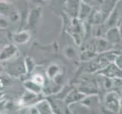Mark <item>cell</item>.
Returning a JSON list of instances; mask_svg holds the SVG:
<instances>
[{"label":"cell","instance_id":"obj_1","mask_svg":"<svg viewBox=\"0 0 122 114\" xmlns=\"http://www.w3.org/2000/svg\"><path fill=\"white\" fill-rule=\"evenodd\" d=\"M49 102L51 105L52 110L54 114H70L68 104L65 100H61L57 98H49Z\"/></svg>","mask_w":122,"mask_h":114},{"label":"cell","instance_id":"obj_2","mask_svg":"<svg viewBox=\"0 0 122 114\" xmlns=\"http://www.w3.org/2000/svg\"><path fill=\"white\" fill-rule=\"evenodd\" d=\"M105 103L106 107L112 113H118L120 109V99L117 93L115 91L109 92L105 97Z\"/></svg>","mask_w":122,"mask_h":114},{"label":"cell","instance_id":"obj_3","mask_svg":"<svg viewBox=\"0 0 122 114\" xmlns=\"http://www.w3.org/2000/svg\"><path fill=\"white\" fill-rule=\"evenodd\" d=\"M98 73L111 79H122V70L115 62L110 63L105 69L98 71Z\"/></svg>","mask_w":122,"mask_h":114},{"label":"cell","instance_id":"obj_4","mask_svg":"<svg viewBox=\"0 0 122 114\" xmlns=\"http://www.w3.org/2000/svg\"><path fill=\"white\" fill-rule=\"evenodd\" d=\"M121 34L119 28H117V27H111L107 31V32L106 33V35H105V39L109 43L112 44L119 42L121 40Z\"/></svg>","mask_w":122,"mask_h":114},{"label":"cell","instance_id":"obj_5","mask_svg":"<svg viewBox=\"0 0 122 114\" xmlns=\"http://www.w3.org/2000/svg\"><path fill=\"white\" fill-rule=\"evenodd\" d=\"M81 2L79 1H68L65 4V11L71 16L77 18L79 16Z\"/></svg>","mask_w":122,"mask_h":114},{"label":"cell","instance_id":"obj_6","mask_svg":"<svg viewBox=\"0 0 122 114\" xmlns=\"http://www.w3.org/2000/svg\"><path fill=\"white\" fill-rule=\"evenodd\" d=\"M17 53H18V49H17L16 46L12 44H8L5 46L2 50L1 60L2 61L9 60V59H11L13 56H15Z\"/></svg>","mask_w":122,"mask_h":114},{"label":"cell","instance_id":"obj_7","mask_svg":"<svg viewBox=\"0 0 122 114\" xmlns=\"http://www.w3.org/2000/svg\"><path fill=\"white\" fill-rule=\"evenodd\" d=\"M85 94H83V93L76 90H71L69 91L68 94L66 96V98L64 100L68 104H71L83 100V98H85Z\"/></svg>","mask_w":122,"mask_h":114},{"label":"cell","instance_id":"obj_8","mask_svg":"<svg viewBox=\"0 0 122 114\" xmlns=\"http://www.w3.org/2000/svg\"><path fill=\"white\" fill-rule=\"evenodd\" d=\"M36 109L39 114H52V110L49 100H41L36 106Z\"/></svg>","mask_w":122,"mask_h":114},{"label":"cell","instance_id":"obj_9","mask_svg":"<svg viewBox=\"0 0 122 114\" xmlns=\"http://www.w3.org/2000/svg\"><path fill=\"white\" fill-rule=\"evenodd\" d=\"M8 69H9L10 73L12 75H18L21 73L26 72L27 71L26 66L24 65L23 62H18L11 65L8 67Z\"/></svg>","mask_w":122,"mask_h":114},{"label":"cell","instance_id":"obj_10","mask_svg":"<svg viewBox=\"0 0 122 114\" xmlns=\"http://www.w3.org/2000/svg\"><path fill=\"white\" fill-rule=\"evenodd\" d=\"M40 13H41V8L39 7H36L31 11L30 15H29V19H28V23L29 25L32 27H34L37 24L38 21L40 18Z\"/></svg>","mask_w":122,"mask_h":114},{"label":"cell","instance_id":"obj_11","mask_svg":"<svg viewBox=\"0 0 122 114\" xmlns=\"http://www.w3.org/2000/svg\"><path fill=\"white\" fill-rule=\"evenodd\" d=\"M91 13V7L87 3H84V2H81V8L78 18L80 20H84L90 16Z\"/></svg>","mask_w":122,"mask_h":114},{"label":"cell","instance_id":"obj_12","mask_svg":"<svg viewBox=\"0 0 122 114\" xmlns=\"http://www.w3.org/2000/svg\"><path fill=\"white\" fill-rule=\"evenodd\" d=\"M13 40L15 43L18 44H23L27 43L30 39V35L26 31H23L20 33H17L13 34Z\"/></svg>","mask_w":122,"mask_h":114},{"label":"cell","instance_id":"obj_13","mask_svg":"<svg viewBox=\"0 0 122 114\" xmlns=\"http://www.w3.org/2000/svg\"><path fill=\"white\" fill-rule=\"evenodd\" d=\"M24 86L30 93H33L34 94H38L41 91V87L36 84L34 81H33L32 80L25 81Z\"/></svg>","mask_w":122,"mask_h":114},{"label":"cell","instance_id":"obj_14","mask_svg":"<svg viewBox=\"0 0 122 114\" xmlns=\"http://www.w3.org/2000/svg\"><path fill=\"white\" fill-rule=\"evenodd\" d=\"M61 70L59 67L56 65H52L51 66L49 67L47 70V75L49 76V78L53 79L60 74Z\"/></svg>","mask_w":122,"mask_h":114},{"label":"cell","instance_id":"obj_15","mask_svg":"<svg viewBox=\"0 0 122 114\" xmlns=\"http://www.w3.org/2000/svg\"><path fill=\"white\" fill-rule=\"evenodd\" d=\"M108 44H111V43H109L106 39H99L96 46V50L100 53L106 51V50L108 48Z\"/></svg>","mask_w":122,"mask_h":114},{"label":"cell","instance_id":"obj_16","mask_svg":"<svg viewBox=\"0 0 122 114\" xmlns=\"http://www.w3.org/2000/svg\"><path fill=\"white\" fill-rule=\"evenodd\" d=\"M96 56V54H95L94 52L90 51V50H87V51H84L81 54V60L84 61H87L89 60H91V59H93Z\"/></svg>","mask_w":122,"mask_h":114},{"label":"cell","instance_id":"obj_17","mask_svg":"<svg viewBox=\"0 0 122 114\" xmlns=\"http://www.w3.org/2000/svg\"><path fill=\"white\" fill-rule=\"evenodd\" d=\"M33 81H34L36 84H38L40 87L44 85V83H45V79L43 78V75H41L40 74H36L33 77V78L31 79Z\"/></svg>","mask_w":122,"mask_h":114},{"label":"cell","instance_id":"obj_18","mask_svg":"<svg viewBox=\"0 0 122 114\" xmlns=\"http://www.w3.org/2000/svg\"><path fill=\"white\" fill-rule=\"evenodd\" d=\"M65 53L68 58L71 59V57H73L76 55V51L72 47H67L65 50Z\"/></svg>","mask_w":122,"mask_h":114},{"label":"cell","instance_id":"obj_19","mask_svg":"<svg viewBox=\"0 0 122 114\" xmlns=\"http://www.w3.org/2000/svg\"><path fill=\"white\" fill-rule=\"evenodd\" d=\"M25 66H26V69L28 71H30L33 68V63L32 60L30 59V57H28L26 61H25Z\"/></svg>","mask_w":122,"mask_h":114},{"label":"cell","instance_id":"obj_20","mask_svg":"<svg viewBox=\"0 0 122 114\" xmlns=\"http://www.w3.org/2000/svg\"><path fill=\"white\" fill-rule=\"evenodd\" d=\"M115 63L122 70V55H119V56L116 58Z\"/></svg>","mask_w":122,"mask_h":114},{"label":"cell","instance_id":"obj_21","mask_svg":"<svg viewBox=\"0 0 122 114\" xmlns=\"http://www.w3.org/2000/svg\"><path fill=\"white\" fill-rule=\"evenodd\" d=\"M10 19H11V22H16L17 20L18 19V15H17L16 13H15V12H12V13L11 14V15H10Z\"/></svg>","mask_w":122,"mask_h":114},{"label":"cell","instance_id":"obj_22","mask_svg":"<svg viewBox=\"0 0 122 114\" xmlns=\"http://www.w3.org/2000/svg\"><path fill=\"white\" fill-rule=\"evenodd\" d=\"M5 24L6 25L8 24V23H7L6 21H5V19H4L3 18H1V27H5V24Z\"/></svg>","mask_w":122,"mask_h":114},{"label":"cell","instance_id":"obj_23","mask_svg":"<svg viewBox=\"0 0 122 114\" xmlns=\"http://www.w3.org/2000/svg\"><path fill=\"white\" fill-rule=\"evenodd\" d=\"M117 84H118V86L120 87L121 92V94H122V82H121V83H120V84H118V83H117Z\"/></svg>","mask_w":122,"mask_h":114},{"label":"cell","instance_id":"obj_24","mask_svg":"<svg viewBox=\"0 0 122 114\" xmlns=\"http://www.w3.org/2000/svg\"><path fill=\"white\" fill-rule=\"evenodd\" d=\"M120 107L122 108V98L120 99Z\"/></svg>","mask_w":122,"mask_h":114}]
</instances>
